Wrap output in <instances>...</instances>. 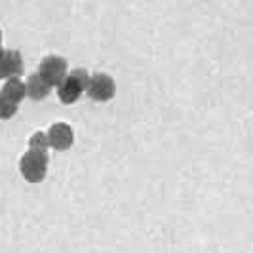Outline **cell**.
<instances>
[{"label": "cell", "mask_w": 253, "mask_h": 253, "mask_svg": "<svg viewBox=\"0 0 253 253\" xmlns=\"http://www.w3.org/2000/svg\"><path fill=\"white\" fill-rule=\"evenodd\" d=\"M21 173L29 183H40L46 177L48 169V152L46 151H29L21 158Z\"/></svg>", "instance_id": "6da1fadb"}, {"label": "cell", "mask_w": 253, "mask_h": 253, "mask_svg": "<svg viewBox=\"0 0 253 253\" xmlns=\"http://www.w3.org/2000/svg\"><path fill=\"white\" fill-rule=\"evenodd\" d=\"M38 75L42 76L50 86H57L67 76V61L57 57V55H50L40 63Z\"/></svg>", "instance_id": "7a4b0ae2"}, {"label": "cell", "mask_w": 253, "mask_h": 253, "mask_svg": "<svg viewBox=\"0 0 253 253\" xmlns=\"http://www.w3.org/2000/svg\"><path fill=\"white\" fill-rule=\"evenodd\" d=\"M88 95L95 101H109L113 99L114 95V80L109 75H103V73H97V75L89 76L88 82Z\"/></svg>", "instance_id": "3957f363"}, {"label": "cell", "mask_w": 253, "mask_h": 253, "mask_svg": "<svg viewBox=\"0 0 253 253\" xmlns=\"http://www.w3.org/2000/svg\"><path fill=\"white\" fill-rule=\"evenodd\" d=\"M73 141H75V133H73V129H71L69 124H63V122L53 124L50 127V131H48V143H50V147H53L55 151H67V149H71Z\"/></svg>", "instance_id": "277c9868"}, {"label": "cell", "mask_w": 253, "mask_h": 253, "mask_svg": "<svg viewBox=\"0 0 253 253\" xmlns=\"http://www.w3.org/2000/svg\"><path fill=\"white\" fill-rule=\"evenodd\" d=\"M23 73V63L19 51L8 50L0 57V78H13Z\"/></svg>", "instance_id": "5b68a950"}, {"label": "cell", "mask_w": 253, "mask_h": 253, "mask_svg": "<svg viewBox=\"0 0 253 253\" xmlns=\"http://www.w3.org/2000/svg\"><path fill=\"white\" fill-rule=\"evenodd\" d=\"M84 89L80 88V84L76 82L73 76H65L63 80L57 84V95L59 99L65 103V105H73V103L78 101V97L82 95Z\"/></svg>", "instance_id": "8992f818"}, {"label": "cell", "mask_w": 253, "mask_h": 253, "mask_svg": "<svg viewBox=\"0 0 253 253\" xmlns=\"http://www.w3.org/2000/svg\"><path fill=\"white\" fill-rule=\"evenodd\" d=\"M51 86L42 78V76L38 75H33L29 78V82L25 84V93H29V97H33V99H44L48 93H50Z\"/></svg>", "instance_id": "52a82bcc"}, {"label": "cell", "mask_w": 253, "mask_h": 253, "mask_svg": "<svg viewBox=\"0 0 253 253\" xmlns=\"http://www.w3.org/2000/svg\"><path fill=\"white\" fill-rule=\"evenodd\" d=\"M0 93H2V95H6L10 101H13L15 105H17V103L25 97V84H23L17 76L8 78V80H6V84L2 86V91H0Z\"/></svg>", "instance_id": "ba28073f"}, {"label": "cell", "mask_w": 253, "mask_h": 253, "mask_svg": "<svg viewBox=\"0 0 253 253\" xmlns=\"http://www.w3.org/2000/svg\"><path fill=\"white\" fill-rule=\"evenodd\" d=\"M15 113H17V105L13 101H10L6 95L0 93V118L2 120H8V118L15 116Z\"/></svg>", "instance_id": "9c48e42d"}, {"label": "cell", "mask_w": 253, "mask_h": 253, "mask_svg": "<svg viewBox=\"0 0 253 253\" xmlns=\"http://www.w3.org/2000/svg\"><path fill=\"white\" fill-rule=\"evenodd\" d=\"M29 147H31V151H48V147H50V143H48V135L46 133H35L31 141H29Z\"/></svg>", "instance_id": "30bf717a"}, {"label": "cell", "mask_w": 253, "mask_h": 253, "mask_svg": "<svg viewBox=\"0 0 253 253\" xmlns=\"http://www.w3.org/2000/svg\"><path fill=\"white\" fill-rule=\"evenodd\" d=\"M71 76L75 78L76 82L80 84V88L86 91V88H88V82H89V75L88 71H84V69H75L73 73H71Z\"/></svg>", "instance_id": "8fae6325"}, {"label": "cell", "mask_w": 253, "mask_h": 253, "mask_svg": "<svg viewBox=\"0 0 253 253\" xmlns=\"http://www.w3.org/2000/svg\"><path fill=\"white\" fill-rule=\"evenodd\" d=\"M2 53H4V50H2V46H0V57H2Z\"/></svg>", "instance_id": "7c38bea8"}, {"label": "cell", "mask_w": 253, "mask_h": 253, "mask_svg": "<svg viewBox=\"0 0 253 253\" xmlns=\"http://www.w3.org/2000/svg\"><path fill=\"white\" fill-rule=\"evenodd\" d=\"M0 40H2V31H0Z\"/></svg>", "instance_id": "4fadbf2b"}]
</instances>
